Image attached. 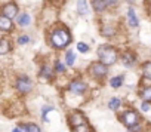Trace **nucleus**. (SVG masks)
<instances>
[{
  "label": "nucleus",
  "instance_id": "1a4fd4ad",
  "mask_svg": "<svg viewBox=\"0 0 151 132\" xmlns=\"http://www.w3.org/2000/svg\"><path fill=\"white\" fill-rule=\"evenodd\" d=\"M0 30H2L3 33H11V31L14 30V22H12V19L8 18V17H5V15L0 17Z\"/></svg>",
  "mask_w": 151,
  "mask_h": 132
},
{
  "label": "nucleus",
  "instance_id": "423d86ee",
  "mask_svg": "<svg viewBox=\"0 0 151 132\" xmlns=\"http://www.w3.org/2000/svg\"><path fill=\"white\" fill-rule=\"evenodd\" d=\"M68 123H70V126L76 128V126H80V125L88 123V119H86V116L82 111H73L68 116Z\"/></svg>",
  "mask_w": 151,
  "mask_h": 132
},
{
  "label": "nucleus",
  "instance_id": "5701e85b",
  "mask_svg": "<svg viewBox=\"0 0 151 132\" xmlns=\"http://www.w3.org/2000/svg\"><path fill=\"white\" fill-rule=\"evenodd\" d=\"M27 129H28V132H42L40 128H39L36 123H28V125H27Z\"/></svg>",
  "mask_w": 151,
  "mask_h": 132
},
{
  "label": "nucleus",
  "instance_id": "c85d7f7f",
  "mask_svg": "<svg viewBox=\"0 0 151 132\" xmlns=\"http://www.w3.org/2000/svg\"><path fill=\"white\" fill-rule=\"evenodd\" d=\"M12 132H22V129H21V126H18V128H15Z\"/></svg>",
  "mask_w": 151,
  "mask_h": 132
},
{
  "label": "nucleus",
  "instance_id": "cd10ccee",
  "mask_svg": "<svg viewBox=\"0 0 151 132\" xmlns=\"http://www.w3.org/2000/svg\"><path fill=\"white\" fill-rule=\"evenodd\" d=\"M117 2H119V0H107V3H108V6H110V5H116Z\"/></svg>",
  "mask_w": 151,
  "mask_h": 132
},
{
  "label": "nucleus",
  "instance_id": "dca6fc26",
  "mask_svg": "<svg viewBox=\"0 0 151 132\" xmlns=\"http://www.w3.org/2000/svg\"><path fill=\"white\" fill-rule=\"evenodd\" d=\"M139 95H141V98H142L144 101L151 102V86H145V88H142L141 92H139Z\"/></svg>",
  "mask_w": 151,
  "mask_h": 132
},
{
  "label": "nucleus",
  "instance_id": "4468645a",
  "mask_svg": "<svg viewBox=\"0 0 151 132\" xmlns=\"http://www.w3.org/2000/svg\"><path fill=\"white\" fill-rule=\"evenodd\" d=\"M141 70H142V77L151 80V61L144 62V64H142V67H141Z\"/></svg>",
  "mask_w": 151,
  "mask_h": 132
},
{
  "label": "nucleus",
  "instance_id": "39448f33",
  "mask_svg": "<svg viewBox=\"0 0 151 132\" xmlns=\"http://www.w3.org/2000/svg\"><path fill=\"white\" fill-rule=\"evenodd\" d=\"M15 88H17V91L21 92V94H28V92H31V89H33V83H31V80H30L27 76H19V77L17 79Z\"/></svg>",
  "mask_w": 151,
  "mask_h": 132
},
{
  "label": "nucleus",
  "instance_id": "f257e3e1",
  "mask_svg": "<svg viewBox=\"0 0 151 132\" xmlns=\"http://www.w3.org/2000/svg\"><path fill=\"white\" fill-rule=\"evenodd\" d=\"M73 37L70 34V31L65 28V27H61V28H56L50 33V43L53 48L56 49H64L67 48L70 43H71Z\"/></svg>",
  "mask_w": 151,
  "mask_h": 132
},
{
  "label": "nucleus",
  "instance_id": "aec40b11",
  "mask_svg": "<svg viewBox=\"0 0 151 132\" xmlns=\"http://www.w3.org/2000/svg\"><path fill=\"white\" fill-rule=\"evenodd\" d=\"M122 105V101L119 100V98H111L110 101H108V108L110 110H119V107Z\"/></svg>",
  "mask_w": 151,
  "mask_h": 132
},
{
  "label": "nucleus",
  "instance_id": "9d476101",
  "mask_svg": "<svg viewBox=\"0 0 151 132\" xmlns=\"http://www.w3.org/2000/svg\"><path fill=\"white\" fill-rule=\"evenodd\" d=\"M135 59H136L135 55H133L132 52H129V50L124 52L123 56H122V61H123V64L126 65V67H130V65H133V64H135Z\"/></svg>",
  "mask_w": 151,
  "mask_h": 132
},
{
  "label": "nucleus",
  "instance_id": "2eb2a0df",
  "mask_svg": "<svg viewBox=\"0 0 151 132\" xmlns=\"http://www.w3.org/2000/svg\"><path fill=\"white\" fill-rule=\"evenodd\" d=\"M53 77V73H52V69L49 67H42V71H40V79H43V82H46L47 79H52Z\"/></svg>",
  "mask_w": 151,
  "mask_h": 132
},
{
  "label": "nucleus",
  "instance_id": "6ab92c4d",
  "mask_svg": "<svg viewBox=\"0 0 151 132\" xmlns=\"http://www.w3.org/2000/svg\"><path fill=\"white\" fill-rule=\"evenodd\" d=\"M123 79H124L123 76H116V77H113V79L110 80V85L117 89V88H120V86L123 85Z\"/></svg>",
  "mask_w": 151,
  "mask_h": 132
},
{
  "label": "nucleus",
  "instance_id": "f03ea898",
  "mask_svg": "<svg viewBox=\"0 0 151 132\" xmlns=\"http://www.w3.org/2000/svg\"><path fill=\"white\" fill-rule=\"evenodd\" d=\"M96 53L99 56V61L104 62V64H107V65H113L117 61V58H119L117 50L113 46H110V45H101L98 48V52Z\"/></svg>",
  "mask_w": 151,
  "mask_h": 132
},
{
  "label": "nucleus",
  "instance_id": "a878e982",
  "mask_svg": "<svg viewBox=\"0 0 151 132\" xmlns=\"http://www.w3.org/2000/svg\"><path fill=\"white\" fill-rule=\"evenodd\" d=\"M30 42V37L28 36H21V37H18V45H25V43H28Z\"/></svg>",
  "mask_w": 151,
  "mask_h": 132
},
{
  "label": "nucleus",
  "instance_id": "f3484780",
  "mask_svg": "<svg viewBox=\"0 0 151 132\" xmlns=\"http://www.w3.org/2000/svg\"><path fill=\"white\" fill-rule=\"evenodd\" d=\"M30 22H31V17L28 14H21L18 17V24L21 27H27V25H30Z\"/></svg>",
  "mask_w": 151,
  "mask_h": 132
},
{
  "label": "nucleus",
  "instance_id": "bb28decb",
  "mask_svg": "<svg viewBox=\"0 0 151 132\" xmlns=\"http://www.w3.org/2000/svg\"><path fill=\"white\" fill-rule=\"evenodd\" d=\"M141 108H142V111H148V110H150V107H148V102L145 101V102L141 105Z\"/></svg>",
  "mask_w": 151,
  "mask_h": 132
},
{
  "label": "nucleus",
  "instance_id": "6e6552de",
  "mask_svg": "<svg viewBox=\"0 0 151 132\" xmlns=\"http://www.w3.org/2000/svg\"><path fill=\"white\" fill-rule=\"evenodd\" d=\"M2 15H5V17L14 19V18L18 15V6H17L15 3H6V5L3 6V9H2Z\"/></svg>",
  "mask_w": 151,
  "mask_h": 132
},
{
  "label": "nucleus",
  "instance_id": "f8f14e48",
  "mask_svg": "<svg viewBox=\"0 0 151 132\" xmlns=\"http://www.w3.org/2000/svg\"><path fill=\"white\" fill-rule=\"evenodd\" d=\"M127 22H129L130 27H138V24H139L138 17H136V14H135V11L132 8L127 11Z\"/></svg>",
  "mask_w": 151,
  "mask_h": 132
},
{
  "label": "nucleus",
  "instance_id": "a211bd4d",
  "mask_svg": "<svg viewBox=\"0 0 151 132\" xmlns=\"http://www.w3.org/2000/svg\"><path fill=\"white\" fill-rule=\"evenodd\" d=\"M9 49H11V45H9V42L6 39L0 40V55H6L9 52Z\"/></svg>",
  "mask_w": 151,
  "mask_h": 132
},
{
  "label": "nucleus",
  "instance_id": "20e7f679",
  "mask_svg": "<svg viewBox=\"0 0 151 132\" xmlns=\"http://www.w3.org/2000/svg\"><path fill=\"white\" fill-rule=\"evenodd\" d=\"M120 120H122V123H123L124 126L130 128V126H133V125H138L139 117H138L136 111H133V110H126V111H123V113L120 114Z\"/></svg>",
  "mask_w": 151,
  "mask_h": 132
},
{
  "label": "nucleus",
  "instance_id": "393cba45",
  "mask_svg": "<svg viewBox=\"0 0 151 132\" xmlns=\"http://www.w3.org/2000/svg\"><path fill=\"white\" fill-rule=\"evenodd\" d=\"M77 49H79L80 52H88V50H89V46H88L86 43H83V42H80V43L77 45Z\"/></svg>",
  "mask_w": 151,
  "mask_h": 132
},
{
  "label": "nucleus",
  "instance_id": "4be33fe9",
  "mask_svg": "<svg viewBox=\"0 0 151 132\" xmlns=\"http://www.w3.org/2000/svg\"><path fill=\"white\" fill-rule=\"evenodd\" d=\"M65 58H67V64H68V65H73L74 61H76V56H74V53H73L71 50L67 52V56H65Z\"/></svg>",
  "mask_w": 151,
  "mask_h": 132
},
{
  "label": "nucleus",
  "instance_id": "7ed1b4c3",
  "mask_svg": "<svg viewBox=\"0 0 151 132\" xmlns=\"http://www.w3.org/2000/svg\"><path fill=\"white\" fill-rule=\"evenodd\" d=\"M88 73L91 74V77L93 79H105V76L108 74V65L101 62V61H96V62H92L88 69Z\"/></svg>",
  "mask_w": 151,
  "mask_h": 132
},
{
  "label": "nucleus",
  "instance_id": "b1692460",
  "mask_svg": "<svg viewBox=\"0 0 151 132\" xmlns=\"http://www.w3.org/2000/svg\"><path fill=\"white\" fill-rule=\"evenodd\" d=\"M64 64L61 62V61H56L55 62V71H58V73H64Z\"/></svg>",
  "mask_w": 151,
  "mask_h": 132
},
{
  "label": "nucleus",
  "instance_id": "0eeeda50",
  "mask_svg": "<svg viewBox=\"0 0 151 132\" xmlns=\"http://www.w3.org/2000/svg\"><path fill=\"white\" fill-rule=\"evenodd\" d=\"M68 89H70V92H73L76 95H82V94L86 92V83L79 80V79H76L68 85Z\"/></svg>",
  "mask_w": 151,
  "mask_h": 132
},
{
  "label": "nucleus",
  "instance_id": "ddd939ff",
  "mask_svg": "<svg viewBox=\"0 0 151 132\" xmlns=\"http://www.w3.org/2000/svg\"><path fill=\"white\" fill-rule=\"evenodd\" d=\"M77 12L80 15H86L89 12V6H88V0H77Z\"/></svg>",
  "mask_w": 151,
  "mask_h": 132
},
{
  "label": "nucleus",
  "instance_id": "9b49d317",
  "mask_svg": "<svg viewBox=\"0 0 151 132\" xmlns=\"http://www.w3.org/2000/svg\"><path fill=\"white\" fill-rule=\"evenodd\" d=\"M107 6H108L107 0H92V8H93L96 12H102V11H105Z\"/></svg>",
  "mask_w": 151,
  "mask_h": 132
},
{
  "label": "nucleus",
  "instance_id": "412c9836",
  "mask_svg": "<svg viewBox=\"0 0 151 132\" xmlns=\"http://www.w3.org/2000/svg\"><path fill=\"white\" fill-rule=\"evenodd\" d=\"M73 132H92V131H91V126H89L88 123H85V125H80V126L73 128Z\"/></svg>",
  "mask_w": 151,
  "mask_h": 132
}]
</instances>
